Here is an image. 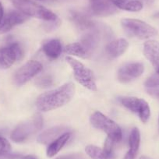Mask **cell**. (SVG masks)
Listing matches in <instances>:
<instances>
[{"mask_svg":"<svg viewBox=\"0 0 159 159\" xmlns=\"http://www.w3.org/2000/svg\"><path fill=\"white\" fill-rule=\"evenodd\" d=\"M11 2L16 10L28 17L31 16L47 22H56L59 20L56 13L33 0H13Z\"/></svg>","mask_w":159,"mask_h":159,"instance_id":"obj_2","label":"cell"},{"mask_svg":"<svg viewBox=\"0 0 159 159\" xmlns=\"http://www.w3.org/2000/svg\"><path fill=\"white\" fill-rule=\"evenodd\" d=\"M69 132L68 127L66 126H56L43 131L37 138L38 143L49 144L60 136Z\"/></svg>","mask_w":159,"mask_h":159,"instance_id":"obj_14","label":"cell"},{"mask_svg":"<svg viewBox=\"0 0 159 159\" xmlns=\"http://www.w3.org/2000/svg\"><path fill=\"white\" fill-rule=\"evenodd\" d=\"M41 62L35 60L29 61L20 67L13 76V83L16 86H22L34 77L42 70Z\"/></svg>","mask_w":159,"mask_h":159,"instance_id":"obj_8","label":"cell"},{"mask_svg":"<svg viewBox=\"0 0 159 159\" xmlns=\"http://www.w3.org/2000/svg\"><path fill=\"white\" fill-rule=\"evenodd\" d=\"M26 16L19 10H12L4 15L2 20L0 24V34H5L10 31L15 26L23 24L27 20Z\"/></svg>","mask_w":159,"mask_h":159,"instance_id":"obj_11","label":"cell"},{"mask_svg":"<svg viewBox=\"0 0 159 159\" xmlns=\"http://www.w3.org/2000/svg\"><path fill=\"white\" fill-rule=\"evenodd\" d=\"M144 85L147 88L159 87V71L148 77L145 81Z\"/></svg>","mask_w":159,"mask_h":159,"instance_id":"obj_24","label":"cell"},{"mask_svg":"<svg viewBox=\"0 0 159 159\" xmlns=\"http://www.w3.org/2000/svg\"><path fill=\"white\" fill-rule=\"evenodd\" d=\"M143 55L156 72L159 71V42L149 40L143 44Z\"/></svg>","mask_w":159,"mask_h":159,"instance_id":"obj_13","label":"cell"},{"mask_svg":"<svg viewBox=\"0 0 159 159\" xmlns=\"http://www.w3.org/2000/svg\"><path fill=\"white\" fill-rule=\"evenodd\" d=\"M65 52L69 55L83 58V59H86L91 56L80 42H75V43L70 44L66 47Z\"/></svg>","mask_w":159,"mask_h":159,"instance_id":"obj_22","label":"cell"},{"mask_svg":"<svg viewBox=\"0 0 159 159\" xmlns=\"http://www.w3.org/2000/svg\"><path fill=\"white\" fill-rule=\"evenodd\" d=\"M23 50L19 43L13 42L0 48V69L6 70L23 57Z\"/></svg>","mask_w":159,"mask_h":159,"instance_id":"obj_9","label":"cell"},{"mask_svg":"<svg viewBox=\"0 0 159 159\" xmlns=\"http://www.w3.org/2000/svg\"><path fill=\"white\" fill-rule=\"evenodd\" d=\"M11 151V145L10 142L0 134V151L8 153Z\"/></svg>","mask_w":159,"mask_h":159,"instance_id":"obj_25","label":"cell"},{"mask_svg":"<svg viewBox=\"0 0 159 159\" xmlns=\"http://www.w3.org/2000/svg\"><path fill=\"white\" fill-rule=\"evenodd\" d=\"M158 126H159V118H158Z\"/></svg>","mask_w":159,"mask_h":159,"instance_id":"obj_32","label":"cell"},{"mask_svg":"<svg viewBox=\"0 0 159 159\" xmlns=\"http://www.w3.org/2000/svg\"><path fill=\"white\" fill-rule=\"evenodd\" d=\"M118 9L129 12H139L143 9V3L140 0H113Z\"/></svg>","mask_w":159,"mask_h":159,"instance_id":"obj_21","label":"cell"},{"mask_svg":"<svg viewBox=\"0 0 159 159\" xmlns=\"http://www.w3.org/2000/svg\"><path fill=\"white\" fill-rule=\"evenodd\" d=\"M35 83L38 87H41V88H48L53 84V79L51 75H43V76L38 77Z\"/></svg>","mask_w":159,"mask_h":159,"instance_id":"obj_23","label":"cell"},{"mask_svg":"<svg viewBox=\"0 0 159 159\" xmlns=\"http://www.w3.org/2000/svg\"><path fill=\"white\" fill-rule=\"evenodd\" d=\"M90 123L94 128L105 133L108 138L114 143H118L123 138L122 129L119 125L100 111H95L91 115Z\"/></svg>","mask_w":159,"mask_h":159,"instance_id":"obj_3","label":"cell"},{"mask_svg":"<svg viewBox=\"0 0 159 159\" xmlns=\"http://www.w3.org/2000/svg\"><path fill=\"white\" fill-rule=\"evenodd\" d=\"M139 159H152V158H151V157H148V156L143 155V156H141V157H140Z\"/></svg>","mask_w":159,"mask_h":159,"instance_id":"obj_30","label":"cell"},{"mask_svg":"<svg viewBox=\"0 0 159 159\" xmlns=\"http://www.w3.org/2000/svg\"><path fill=\"white\" fill-rule=\"evenodd\" d=\"M93 13L97 16H107L117 12L113 0H89Z\"/></svg>","mask_w":159,"mask_h":159,"instance_id":"obj_12","label":"cell"},{"mask_svg":"<svg viewBox=\"0 0 159 159\" xmlns=\"http://www.w3.org/2000/svg\"><path fill=\"white\" fill-rule=\"evenodd\" d=\"M42 51L45 56L51 59H56L60 56L62 52V44L58 39L50 40L42 46Z\"/></svg>","mask_w":159,"mask_h":159,"instance_id":"obj_19","label":"cell"},{"mask_svg":"<svg viewBox=\"0 0 159 159\" xmlns=\"http://www.w3.org/2000/svg\"><path fill=\"white\" fill-rule=\"evenodd\" d=\"M119 102L127 109L137 114L143 123L149 120L151 109L145 100L135 97H123L119 98Z\"/></svg>","mask_w":159,"mask_h":159,"instance_id":"obj_7","label":"cell"},{"mask_svg":"<svg viewBox=\"0 0 159 159\" xmlns=\"http://www.w3.org/2000/svg\"><path fill=\"white\" fill-rule=\"evenodd\" d=\"M43 119L41 115L36 114L30 120L18 125L11 134V140L16 143L25 141L31 135L42 128Z\"/></svg>","mask_w":159,"mask_h":159,"instance_id":"obj_6","label":"cell"},{"mask_svg":"<svg viewBox=\"0 0 159 159\" xmlns=\"http://www.w3.org/2000/svg\"><path fill=\"white\" fill-rule=\"evenodd\" d=\"M129 43L124 38L114 40L109 42L105 47V52L111 58H117L123 54L127 50Z\"/></svg>","mask_w":159,"mask_h":159,"instance_id":"obj_15","label":"cell"},{"mask_svg":"<svg viewBox=\"0 0 159 159\" xmlns=\"http://www.w3.org/2000/svg\"><path fill=\"white\" fill-rule=\"evenodd\" d=\"M21 155L15 154H10V152L6 153L0 151V159H20Z\"/></svg>","mask_w":159,"mask_h":159,"instance_id":"obj_26","label":"cell"},{"mask_svg":"<svg viewBox=\"0 0 159 159\" xmlns=\"http://www.w3.org/2000/svg\"><path fill=\"white\" fill-rule=\"evenodd\" d=\"M66 60L71 66L73 71V76L78 83L90 91H97L95 77L93 72L90 69L85 66L82 62L70 56H67L66 58Z\"/></svg>","mask_w":159,"mask_h":159,"instance_id":"obj_4","label":"cell"},{"mask_svg":"<svg viewBox=\"0 0 159 159\" xmlns=\"http://www.w3.org/2000/svg\"><path fill=\"white\" fill-rule=\"evenodd\" d=\"M144 1H145V2H146V3H148V4H152L153 2H154V0H144Z\"/></svg>","mask_w":159,"mask_h":159,"instance_id":"obj_31","label":"cell"},{"mask_svg":"<svg viewBox=\"0 0 159 159\" xmlns=\"http://www.w3.org/2000/svg\"><path fill=\"white\" fill-rule=\"evenodd\" d=\"M20 159H38L34 155H31V154H29V155L26 156H21Z\"/></svg>","mask_w":159,"mask_h":159,"instance_id":"obj_29","label":"cell"},{"mask_svg":"<svg viewBox=\"0 0 159 159\" xmlns=\"http://www.w3.org/2000/svg\"><path fill=\"white\" fill-rule=\"evenodd\" d=\"M70 19L74 24L81 30H92L95 27V23L84 13L76 11L70 12Z\"/></svg>","mask_w":159,"mask_h":159,"instance_id":"obj_16","label":"cell"},{"mask_svg":"<svg viewBox=\"0 0 159 159\" xmlns=\"http://www.w3.org/2000/svg\"><path fill=\"white\" fill-rule=\"evenodd\" d=\"M40 1H43V0H40Z\"/></svg>","mask_w":159,"mask_h":159,"instance_id":"obj_33","label":"cell"},{"mask_svg":"<svg viewBox=\"0 0 159 159\" xmlns=\"http://www.w3.org/2000/svg\"><path fill=\"white\" fill-rule=\"evenodd\" d=\"M10 1H13V0H10Z\"/></svg>","mask_w":159,"mask_h":159,"instance_id":"obj_34","label":"cell"},{"mask_svg":"<svg viewBox=\"0 0 159 159\" xmlns=\"http://www.w3.org/2000/svg\"><path fill=\"white\" fill-rule=\"evenodd\" d=\"M71 137L72 133L69 131V132L62 134V136H60L59 138L55 140L51 143H49L46 151L47 156L48 157H52L55 155H56L62 149V148L66 144V143L70 140Z\"/></svg>","mask_w":159,"mask_h":159,"instance_id":"obj_17","label":"cell"},{"mask_svg":"<svg viewBox=\"0 0 159 159\" xmlns=\"http://www.w3.org/2000/svg\"><path fill=\"white\" fill-rule=\"evenodd\" d=\"M147 91H148V93L150 94V95L155 98L159 99V87L148 88Z\"/></svg>","mask_w":159,"mask_h":159,"instance_id":"obj_27","label":"cell"},{"mask_svg":"<svg viewBox=\"0 0 159 159\" xmlns=\"http://www.w3.org/2000/svg\"><path fill=\"white\" fill-rule=\"evenodd\" d=\"M3 16H4L3 7H2V3H1V2H0V24H1V22H2Z\"/></svg>","mask_w":159,"mask_h":159,"instance_id":"obj_28","label":"cell"},{"mask_svg":"<svg viewBox=\"0 0 159 159\" xmlns=\"http://www.w3.org/2000/svg\"><path fill=\"white\" fill-rule=\"evenodd\" d=\"M121 25L127 34L139 39H148L157 34L156 28L140 20L123 19Z\"/></svg>","mask_w":159,"mask_h":159,"instance_id":"obj_5","label":"cell"},{"mask_svg":"<svg viewBox=\"0 0 159 159\" xmlns=\"http://www.w3.org/2000/svg\"><path fill=\"white\" fill-rule=\"evenodd\" d=\"M140 143V134L137 128H134L129 135V149L125 155L124 159H135L139 151Z\"/></svg>","mask_w":159,"mask_h":159,"instance_id":"obj_18","label":"cell"},{"mask_svg":"<svg viewBox=\"0 0 159 159\" xmlns=\"http://www.w3.org/2000/svg\"><path fill=\"white\" fill-rule=\"evenodd\" d=\"M144 71V66L140 62H130L123 65L118 71L117 77L121 83H129L140 77Z\"/></svg>","mask_w":159,"mask_h":159,"instance_id":"obj_10","label":"cell"},{"mask_svg":"<svg viewBox=\"0 0 159 159\" xmlns=\"http://www.w3.org/2000/svg\"><path fill=\"white\" fill-rule=\"evenodd\" d=\"M75 85L71 82L47 91L38 96L36 107L41 111H48L61 108L71 101L75 94Z\"/></svg>","mask_w":159,"mask_h":159,"instance_id":"obj_1","label":"cell"},{"mask_svg":"<svg viewBox=\"0 0 159 159\" xmlns=\"http://www.w3.org/2000/svg\"><path fill=\"white\" fill-rule=\"evenodd\" d=\"M87 154L91 159H115L114 152L108 153L104 148H98L94 145H88L85 148Z\"/></svg>","mask_w":159,"mask_h":159,"instance_id":"obj_20","label":"cell"}]
</instances>
